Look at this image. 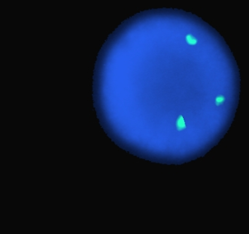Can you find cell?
Here are the masks:
<instances>
[{
  "label": "cell",
  "instance_id": "1",
  "mask_svg": "<svg viewBox=\"0 0 249 234\" xmlns=\"http://www.w3.org/2000/svg\"><path fill=\"white\" fill-rule=\"evenodd\" d=\"M176 128L178 131H181V130H185L186 128V124L185 122V120H184L182 115H179V117H178L176 121Z\"/></svg>",
  "mask_w": 249,
  "mask_h": 234
},
{
  "label": "cell",
  "instance_id": "2",
  "mask_svg": "<svg viewBox=\"0 0 249 234\" xmlns=\"http://www.w3.org/2000/svg\"><path fill=\"white\" fill-rule=\"evenodd\" d=\"M185 40L187 44L190 45H195L197 43V39L192 34H188V35L186 36Z\"/></svg>",
  "mask_w": 249,
  "mask_h": 234
},
{
  "label": "cell",
  "instance_id": "3",
  "mask_svg": "<svg viewBox=\"0 0 249 234\" xmlns=\"http://www.w3.org/2000/svg\"><path fill=\"white\" fill-rule=\"evenodd\" d=\"M225 100V98L223 97V96H219V97H218L216 98L215 99V103L217 106H219L220 104H221V103H223V102Z\"/></svg>",
  "mask_w": 249,
  "mask_h": 234
}]
</instances>
